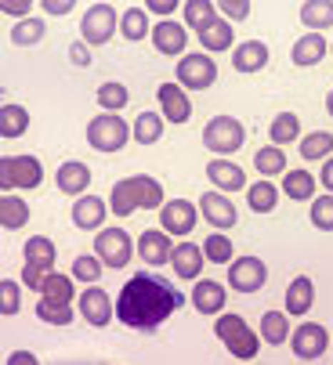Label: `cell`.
Segmentation results:
<instances>
[{
    "label": "cell",
    "mask_w": 333,
    "mask_h": 365,
    "mask_svg": "<svg viewBox=\"0 0 333 365\" xmlns=\"http://www.w3.org/2000/svg\"><path fill=\"white\" fill-rule=\"evenodd\" d=\"M182 304H185V293L174 282H166L156 272H138L134 279L124 282V289L116 297V319L127 329L156 333Z\"/></svg>",
    "instance_id": "1"
},
{
    "label": "cell",
    "mask_w": 333,
    "mask_h": 365,
    "mask_svg": "<svg viewBox=\"0 0 333 365\" xmlns=\"http://www.w3.org/2000/svg\"><path fill=\"white\" fill-rule=\"evenodd\" d=\"M214 336L229 347L232 358L239 361H254L257 351H261V336H254V329L247 326L243 315H236V311H225V315L214 319Z\"/></svg>",
    "instance_id": "2"
},
{
    "label": "cell",
    "mask_w": 333,
    "mask_h": 365,
    "mask_svg": "<svg viewBox=\"0 0 333 365\" xmlns=\"http://www.w3.org/2000/svg\"><path fill=\"white\" fill-rule=\"evenodd\" d=\"M127 141H134V130L131 123L120 116V113H98L91 123H87V145L94 152H120Z\"/></svg>",
    "instance_id": "3"
},
{
    "label": "cell",
    "mask_w": 333,
    "mask_h": 365,
    "mask_svg": "<svg viewBox=\"0 0 333 365\" xmlns=\"http://www.w3.org/2000/svg\"><path fill=\"white\" fill-rule=\"evenodd\" d=\"M203 145H207V152L217 155V160H229V155H236L247 145V127L236 116H214L203 127Z\"/></svg>",
    "instance_id": "4"
},
{
    "label": "cell",
    "mask_w": 333,
    "mask_h": 365,
    "mask_svg": "<svg viewBox=\"0 0 333 365\" xmlns=\"http://www.w3.org/2000/svg\"><path fill=\"white\" fill-rule=\"evenodd\" d=\"M0 185L4 192H33L44 185V167L36 155H4L0 160Z\"/></svg>",
    "instance_id": "5"
},
{
    "label": "cell",
    "mask_w": 333,
    "mask_h": 365,
    "mask_svg": "<svg viewBox=\"0 0 333 365\" xmlns=\"http://www.w3.org/2000/svg\"><path fill=\"white\" fill-rule=\"evenodd\" d=\"M94 253H98V260H101L109 272H120V268H127L131 260H134L138 242L124 228H101L94 235Z\"/></svg>",
    "instance_id": "6"
},
{
    "label": "cell",
    "mask_w": 333,
    "mask_h": 365,
    "mask_svg": "<svg viewBox=\"0 0 333 365\" xmlns=\"http://www.w3.org/2000/svg\"><path fill=\"white\" fill-rule=\"evenodd\" d=\"M116 26H120V15H116L113 4H91L80 19V40L87 47H101V43L113 40Z\"/></svg>",
    "instance_id": "7"
},
{
    "label": "cell",
    "mask_w": 333,
    "mask_h": 365,
    "mask_svg": "<svg viewBox=\"0 0 333 365\" xmlns=\"http://www.w3.org/2000/svg\"><path fill=\"white\" fill-rule=\"evenodd\" d=\"M214 80H217V66H214V58L207 55V51L185 55L174 66V83H182L185 91H207V87H214Z\"/></svg>",
    "instance_id": "8"
},
{
    "label": "cell",
    "mask_w": 333,
    "mask_h": 365,
    "mask_svg": "<svg viewBox=\"0 0 333 365\" xmlns=\"http://www.w3.org/2000/svg\"><path fill=\"white\" fill-rule=\"evenodd\" d=\"M268 282V264L261 257L247 253V257H236L229 264V289L236 293H257L261 286Z\"/></svg>",
    "instance_id": "9"
},
{
    "label": "cell",
    "mask_w": 333,
    "mask_h": 365,
    "mask_svg": "<svg viewBox=\"0 0 333 365\" xmlns=\"http://www.w3.org/2000/svg\"><path fill=\"white\" fill-rule=\"evenodd\" d=\"M199 214L214 232H229V228L239 225V210L225 192H203L199 195Z\"/></svg>",
    "instance_id": "10"
},
{
    "label": "cell",
    "mask_w": 333,
    "mask_h": 365,
    "mask_svg": "<svg viewBox=\"0 0 333 365\" xmlns=\"http://www.w3.org/2000/svg\"><path fill=\"white\" fill-rule=\"evenodd\" d=\"M156 101H159V116L166 123H189L192 120V101H189V91L182 83H159L156 87Z\"/></svg>",
    "instance_id": "11"
},
{
    "label": "cell",
    "mask_w": 333,
    "mask_h": 365,
    "mask_svg": "<svg viewBox=\"0 0 333 365\" xmlns=\"http://www.w3.org/2000/svg\"><path fill=\"white\" fill-rule=\"evenodd\" d=\"M329 344H333V336H329L319 322H301V326L294 329V336H290V347H294V354H297L301 361H319V358L329 351Z\"/></svg>",
    "instance_id": "12"
},
{
    "label": "cell",
    "mask_w": 333,
    "mask_h": 365,
    "mask_svg": "<svg viewBox=\"0 0 333 365\" xmlns=\"http://www.w3.org/2000/svg\"><path fill=\"white\" fill-rule=\"evenodd\" d=\"M80 315H84V322H87V326L105 329L109 322L116 319V300L109 297L101 286H87V289L80 293Z\"/></svg>",
    "instance_id": "13"
},
{
    "label": "cell",
    "mask_w": 333,
    "mask_h": 365,
    "mask_svg": "<svg viewBox=\"0 0 333 365\" xmlns=\"http://www.w3.org/2000/svg\"><path fill=\"white\" fill-rule=\"evenodd\" d=\"M152 47L166 58H185V47H189V26L178 22V19H166V22H156L152 26Z\"/></svg>",
    "instance_id": "14"
},
{
    "label": "cell",
    "mask_w": 333,
    "mask_h": 365,
    "mask_svg": "<svg viewBox=\"0 0 333 365\" xmlns=\"http://www.w3.org/2000/svg\"><path fill=\"white\" fill-rule=\"evenodd\" d=\"M174 235H166L163 228H145L138 235V257L145 260L149 268H159V264H171L174 257Z\"/></svg>",
    "instance_id": "15"
},
{
    "label": "cell",
    "mask_w": 333,
    "mask_h": 365,
    "mask_svg": "<svg viewBox=\"0 0 333 365\" xmlns=\"http://www.w3.org/2000/svg\"><path fill=\"white\" fill-rule=\"evenodd\" d=\"M196 217H203V214H196L192 199H166V206L159 210V228L166 235H189L196 228Z\"/></svg>",
    "instance_id": "16"
},
{
    "label": "cell",
    "mask_w": 333,
    "mask_h": 365,
    "mask_svg": "<svg viewBox=\"0 0 333 365\" xmlns=\"http://www.w3.org/2000/svg\"><path fill=\"white\" fill-rule=\"evenodd\" d=\"M54 188H59L62 195L80 199V195L91 188V167L80 163V160H66L59 170H54Z\"/></svg>",
    "instance_id": "17"
},
{
    "label": "cell",
    "mask_w": 333,
    "mask_h": 365,
    "mask_svg": "<svg viewBox=\"0 0 333 365\" xmlns=\"http://www.w3.org/2000/svg\"><path fill=\"white\" fill-rule=\"evenodd\" d=\"M203 264H207V253H203V246H196V242H178V246H174L171 268H174V275H178V279L199 282Z\"/></svg>",
    "instance_id": "18"
},
{
    "label": "cell",
    "mask_w": 333,
    "mask_h": 365,
    "mask_svg": "<svg viewBox=\"0 0 333 365\" xmlns=\"http://www.w3.org/2000/svg\"><path fill=\"white\" fill-rule=\"evenodd\" d=\"M192 307L199 311V315H221L225 311V304H229V297H225V286H221L217 279H199L196 286H192Z\"/></svg>",
    "instance_id": "19"
},
{
    "label": "cell",
    "mask_w": 333,
    "mask_h": 365,
    "mask_svg": "<svg viewBox=\"0 0 333 365\" xmlns=\"http://www.w3.org/2000/svg\"><path fill=\"white\" fill-rule=\"evenodd\" d=\"M268 66V43L264 40H243L239 47H232V69L243 76H254Z\"/></svg>",
    "instance_id": "20"
},
{
    "label": "cell",
    "mask_w": 333,
    "mask_h": 365,
    "mask_svg": "<svg viewBox=\"0 0 333 365\" xmlns=\"http://www.w3.org/2000/svg\"><path fill=\"white\" fill-rule=\"evenodd\" d=\"M207 178H210V185L217 188V192H243L247 188V174H243V167L239 163H229V160H214L207 163Z\"/></svg>",
    "instance_id": "21"
},
{
    "label": "cell",
    "mask_w": 333,
    "mask_h": 365,
    "mask_svg": "<svg viewBox=\"0 0 333 365\" xmlns=\"http://www.w3.org/2000/svg\"><path fill=\"white\" fill-rule=\"evenodd\" d=\"M54 260H59V250H54V242L47 235H29L26 246H22V264L51 275L54 272Z\"/></svg>",
    "instance_id": "22"
},
{
    "label": "cell",
    "mask_w": 333,
    "mask_h": 365,
    "mask_svg": "<svg viewBox=\"0 0 333 365\" xmlns=\"http://www.w3.org/2000/svg\"><path fill=\"white\" fill-rule=\"evenodd\" d=\"M105 214H109V206H105L101 195H80V199L73 202V225H76L80 232H101Z\"/></svg>",
    "instance_id": "23"
},
{
    "label": "cell",
    "mask_w": 333,
    "mask_h": 365,
    "mask_svg": "<svg viewBox=\"0 0 333 365\" xmlns=\"http://www.w3.org/2000/svg\"><path fill=\"white\" fill-rule=\"evenodd\" d=\"M326 55H329V43H326V36H322V33H304V36L294 43V51H290L294 66H301V69L319 66Z\"/></svg>",
    "instance_id": "24"
},
{
    "label": "cell",
    "mask_w": 333,
    "mask_h": 365,
    "mask_svg": "<svg viewBox=\"0 0 333 365\" xmlns=\"http://www.w3.org/2000/svg\"><path fill=\"white\" fill-rule=\"evenodd\" d=\"M138 206V192H134V181L131 178H120L113 188H109V214L113 217H131Z\"/></svg>",
    "instance_id": "25"
},
{
    "label": "cell",
    "mask_w": 333,
    "mask_h": 365,
    "mask_svg": "<svg viewBox=\"0 0 333 365\" xmlns=\"http://www.w3.org/2000/svg\"><path fill=\"white\" fill-rule=\"evenodd\" d=\"M257 336H261L264 344H272V347H283V340L294 336L287 311H264V315H261V326H257Z\"/></svg>",
    "instance_id": "26"
},
{
    "label": "cell",
    "mask_w": 333,
    "mask_h": 365,
    "mask_svg": "<svg viewBox=\"0 0 333 365\" xmlns=\"http://www.w3.org/2000/svg\"><path fill=\"white\" fill-rule=\"evenodd\" d=\"M312 304H315V282L308 275L290 279V286H287V315H308Z\"/></svg>",
    "instance_id": "27"
},
{
    "label": "cell",
    "mask_w": 333,
    "mask_h": 365,
    "mask_svg": "<svg viewBox=\"0 0 333 365\" xmlns=\"http://www.w3.org/2000/svg\"><path fill=\"white\" fill-rule=\"evenodd\" d=\"M315 188H319V178H312V170L294 167V170L283 174V195L294 199V202H308L315 195Z\"/></svg>",
    "instance_id": "28"
},
{
    "label": "cell",
    "mask_w": 333,
    "mask_h": 365,
    "mask_svg": "<svg viewBox=\"0 0 333 365\" xmlns=\"http://www.w3.org/2000/svg\"><path fill=\"white\" fill-rule=\"evenodd\" d=\"M297 19L308 26V33H322L333 26V0H304Z\"/></svg>",
    "instance_id": "29"
},
{
    "label": "cell",
    "mask_w": 333,
    "mask_h": 365,
    "mask_svg": "<svg viewBox=\"0 0 333 365\" xmlns=\"http://www.w3.org/2000/svg\"><path fill=\"white\" fill-rule=\"evenodd\" d=\"M196 40H199V47L207 51V55H217V51H225V47L236 43V29H232L229 19H217V22H214L210 29H203Z\"/></svg>",
    "instance_id": "30"
},
{
    "label": "cell",
    "mask_w": 333,
    "mask_h": 365,
    "mask_svg": "<svg viewBox=\"0 0 333 365\" xmlns=\"http://www.w3.org/2000/svg\"><path fill=\"white\" fill-rule=\"evenodd\" d=\"M182 19H185V26L196 29V36H199L203 29H210V26L221 19V11H217V4H210V0H189V4L182 8Z\"/></svg>",
    "instance_id": "31"
},
{
    "label": "cell",
    "mask_w": 333,
    "mask_h": 365,
    "mask_svg": "<svg viewBox=\"0 0 333 365\" xmlns=\"http://www.w3.org/2000/svg\"><path fill=\"white\" fill-rule=\"evenodd\" d=\"M29 130V113L26 106H15V101H4L0 106V138H22Z\"/></svg>",
    "instance_id": "32"
},
{
    "label": "cell",
    "mask_w": 333,
    "mask_h": 365,
    "mask_svg": "<svg viewBox=\"0 0 333 365\" xmlns=\"http://www.w3.org/2000/svg\"><path fill=\"white\" fill-rule=\"evenodd\" d=\"M134 181V192H138V206H141V210H163V206H166V199H163V185L152 178V174H134L131 178Z\"/></svg>",
    "instance_id": "33"
},
{
    "label": "cell",
    "mask_w": 333,
    "mask_h": 365,
    "mask_svg": "<svg viewBox=\"0 0 333 365\" xmlns=\"http://www.w3.org/2000/svg\"><path fill=\"white\" fill-rule=\"evenodd\" d=\"M0 225H4L8 232L29 225V202L15 192H4V199H0Z\"/></svg>",
    "instance_id": "34"
},
{
    "label": "cell",
    "mask_w": 333,
    "mask_h": 365,
    "mask_svg": "<svg viewBox=\"0 0 333 365\" xmlns=\"http://www.w3.org/2000/svg\"><path fill=\"white\" fill-rule=\"evenodd\" d=\"M247 206H250V214H272L279 206V188L272 181H254L247 188Z\"/></svg>",
    "instance_id": "35"
},
{
    "label": "cell",
    "mask_w": 333,
    "mask_h": 365,
    "mask_svg": "<svg viewBox=\"0 0 333 365\" xmlns=\"http://www.w3.org/2000/svg\"><path fill=\"white\" fill-rule=\"evenodd\" d=\"M268 138H272V145H279V148H287L290 141H301L304 134H301L297 113H279V116H275L272 127H268Z\"/></svg>",
    "instance_id": "36"
},
{
    "label": "cell",
    "mask_w": 333,
    "mask_h": 365,
    "mask_svg": "<svg viewBox=\"0 0 333 365\" xmlns=\"http://www.w3.org/2000/svg\"><path fill=\"white\" fill-rule=\"evenodd\" d=\"M297 145H301V160H308V163H319V160H329L333 155V134L329 130H312Z\"/></svg>",
    "instance_id": "37"
},
{
    "label": "cell",
    "mask_w": 333,
    "mask_h": 365,
    "mask_svg": "<svg viewBox=\"0 0 333 365\" xmlns=\"http://www.w3.org/2000/svg\"><path fill=\"white\" fill-rule=\"evenodd\" d=\"M40 297H47V300H54V304H73V297H76V279H73V275H62V272H51V275L44 279Z\"/></svg>",
    "instance_id": "38"
},
{
    "label": "cell",
    "mask_w": 333,
    "mask_h": 365,
    "mask_svg": "<svg viewBox=\"0 0 333 365\" xmlns=\"http://www.w3.org/2000/svg\"><path fill=\"white\" fill-rule=\"evenodd\" d=\"M254 167H257V174H264V178L287 174V148H279V145L257 148V152H254Z\"/></svg>",
    "instance_id": "39"
},
{
    "label": "cell",
    "mask_w": 333,
    "mask_h": 365,
    "mask_svg": "<svg viewBox=\"0 0 333 365\" xmlns=\"http://www.w3.org/2000/svg\"><path fill=\"white\" fill-rule=\"evenodd\" d=\"M120 33L131 40V43H138V40H145V36H152V26H149V11L145 8H127L124 15H120Z\"/></svg>",
    "instance_id": "40"
},
{
    "label": "cell",
    "mask_w": 333,
    "mask_h": 365,
    "mask_svg": "<svg viewBox=\"0 0 333 365\" xmlns=\"http://www.w3.org/2000/svg\"><path fill=\"white\" fill-rule=\"evenodd\" d=\"M98 106H101V113H120L124 106H131V91H127V83H120V80L101 83V87H98Z\"/></svg>",
    "instance_id": "41"
},
{
    "label": "cell",
    "mask_w": 333,
    "mask_h": 365,
    "mask_svg": "<svg viewBox=\"0 0 333 365\" xmlns=\"http://www.w3.org/2000/svg\"><path fill=\"white\" fill-rule=\"evenodd\" d=\"M36 319L47 322V326H73L76 311H73V304H54V300L40 297L36 300Z\"/></svg>",
    "instance_id": "42"
},
{
    "label": "cell",
    "mask_w": 333,
    "mask_h": 365,
    "mask_svg": "<svg viewBox=\"0 0 333 365\" xmlns=\"http://www.w3.org/2000/svg\"><path fill=\"white\" fill-rule=\"evenodd\" d=\"M203 253H207L210 264H232L236 260V246H232V239L225 232H210L207 242H203Z\"/></svg>",
    "instance_id": "43"
},
{
    "label": "cell",
    "mask_w": 333,
    "mask_h": 365,
    "mask_svg": "<svg viewBox=\"0 0 333 365\" xmlns=\"http://www.w3.org/2000/svg\"><path fill=\"white\" fill-rule=\"evenodd\" d=\"M134 130V141L138 145H156L163 138V116L159 113H138V120L131 123Z\"/></svg>",
    "instance_id": "44"
},
{
    "label": "cell",
    "mask_w": 333,
    "mask_h": 365,
    "mask_svg": "<svg viewBox=\"0 0 333 365\" xmlns=\"http://www.w3.org/2000/svg\"><path fill=\"white\" fill-rule=\"evenodd\" d=\"M44 33H47V22L33 15V19H26V22H15L11 43H15V47H36V43L44 40Z\"/></svg>",
    "instance_id": "45"
},
{
    "label": "cell",
    "mask_w": 333,
    "mask_h": 365,
    "mask_svg": "<svg viewBox=\"0 0 333 365\" xmlns=\"http://www.w3.org/2000/svg\"><path fill=\"white\" fill-rule=\"evenodd\" d=\"M101 260H98V253H80L76 260H73V279H80V282H87V286H98V279H101Z\"/></svg>",
    "instance_id": "46"
},
{
    "label": "cell",
    "mask_w": 333,
    "mask_h": 365,
    "mask_svg": "<svg viewBox=\"0 0 333 365\" xmlns=\"http://www.w3.org/2000/svg\"><path fill=\"white\" fill-rule=\"evenodd\" d=\"M312 225L319 232H333V195L329 192H322V195L312 199Z\"/></svg>",
    "instance_id": "47"
},
{
    "label": "cell",
    "mask_w": 333,
    "mask_h": 365,
    "mask_svg": "<svg viewBox=\"0 0 333 365\" xmlns=\"http://www.w3.org/2000/svg\"><path fill=\"white\" fill-rule=\"evenodd\" d=\"M19 307H22V286H19V279H4L0 282V311L11 319V315H19Z\"/></svg>",
    "instance_id": "48"
},
{
    "label": "cell",
    "mask_w": 333,
    "mask_h": 365,
    "mask_svg": "<svg viewBox=\"0 0 333 365\" xmlns=\"http://www.w3.org/2000/svg\"><path fill=\"white\" fill-rule=\"evenodd\" d=\"M217 11L225 15V19H232V22H243V19L254 15V4H250V0H225V4H221Z\"/></svg>",
    "instance_id": "49"
},
{
    "label": "cell",
    "mask_w": 333,
    "mask_h": 365,
    "mask_svg": "<svg viewBox=\"0 0 333 365\" xmlns=\"http://www.w3.org/2000/svg\"><path fill=\"white\" fill-rule=\"evenodd\" d=\"M0 11L11 15V19H19V22H26V19H33V0H4V4H0Z\"/></svg>",
    "instance_id": "50"
},
{
    "label": "cell",
    "mask_w": 333,
    "mask_h": 365,
    "mask_svg": "<svg viewBox=\"0 0 333 365\" xmlns=\"http://www.w3.org/2000/svg\"><path fill=\"white\" fill-rule=\"evenodd\" d=\"M178 8H185V4H178V0H149V4H145V11L149 15H159V22H166Z\"/></svg>",
    "instance_id": "51"
},
{
    "label": "cell",
    "mask_w": 333,
    "mask_h": 365,
    "mask_svg": "<svg viewBox=\"0 0 333 365\" xmlns=\"http://www.w3.org/2000/svg\"><path fill=\"white\" fill-rule=\"evenodd\" d=\"M73 0H44V15H51V19H62V15H73Z\"/></svg>",
    "instance_id": "52"
},
{
    "label": "cell",
    "mask_w": 333,
    "mask_h": 365,
    "mask_svg": "<svg viewBox=\"0 0 333 365\" xmlns=\"http://www.w3.org/2000/svg\"><path fill=\"white\" fill-rule=\"evenodd\" d=\"M69 58H73V66H80V69H87V66H91V47H87L84 40H76V43L69 47Z\"/></svg>",
    "instance_id": "53"
},
{
    "label": "cell",
    "mask_w": 333,
    "mask_h": 365,
    "mask_svg": "<svg viewBox=\"0 0 333 365\" xmlns=\"http://www.w3.org/2000/svg\"><path fill=\"white\" fill-rule=\"evenodd\" d=\"M44 279H47L44 272H36V268L22 264V286H26V289H36V293H40V289H44Z\"/></svg>",
    "instance_id": "54"
},
{
    "label": "cell",
    "mask_w": 333,
    "mask_h": 365,
    "mask_svg": "<svg viewBox=\"0 0 333 365\" xmlns=\"http://www.w3.org/2000/svg\"><path fill=\"white\" fill-rule=\"evenodd\" d=\"M8 365H40V358L33 351H11L8 354Z\"/></svg>",
    "instance_id": "55"
},
{
    "label": "cell",
    "mask_w": 333,
    "mask_h": 365,
    "mask_svg": "<svg viewBox=\"0 0 333 365\" xmlns=\"http://www.w3.org/2000/svg\"><path fill=\"white\" fill-rule=\"evenodd\" d=\"M319 185H322V188H326V192L333 195V155H329V160L322 163V174H319Z\"/></svg>",
    "instance_id": "56"
},
{
    "label": "cell",
    "mask_w": 333,
    "mask_h": 365,
    "mask_svg": "<svg viewBox=\"0 0 333 365\" xmlns=\"http://www.w3.org/2000/svg\"><path fill=\"white\" fill-rule=\"evenodd\" d=\"M326 113L333 116V87H329V94H326Z\"/></svg>",
    "instance_id": "57"
},
{
    "label": "cell",
    "mask_w": 333,
    "mask_h": 365,
    "mask_svg": "<svg viewBox=\"0 0 333 365\" xmlns=\"http://www.w3.org/2000/svg\"><path fill=\"white\" fill-rule=\"evenodd\" d=\"M329 55H333V40H329Z\"/></svg>",
    "instance_id": "58"
},
{
    "label": "cell",
    "mask_w": 333,
    "mask_h": 365,
    "mask_svg": "<svg viewBox=\"0 0 333 365\" xmlns=\"http://www.w3.org/2000/svg\"><path fill=\"white\" fill-rule=\"evenodd\" d=\"M329 351H333V344H329Z\"/></svg>",
    "instance_id": "59"
}]
</instances>
